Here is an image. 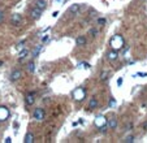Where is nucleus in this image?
I'll use <instances>...</instances> for the list:
<instances>
[{
	"label": "nucleus",
	"mask_w": 147,
	"mask_h": 143,
	"mask_svg": "<svg viewBox=\"0 0 147 143\" xmlns=\"http://www.w3.org/2000/svg\"><path fill=\"white\" fill-rule=\"evenodd\" d=\"M98 24H99V25H104V24H106V18H99V20H98Z\"/></svg>",
	"instance_id": "23"
},
{
	"label": "nucleus",
	"mask_w": 147,
	"mask_h": 143,
	"mask_svg": "<svg viewBox=\"0 0 147 143\" xmlns=\"http://www.w3.org/2000/svg\"><path fill=\"white\" fill-rule=\"evenodd\" d=\"M1 64H3V63H1V61H0V65H1Z\"/></svg>",
	"instance_id": "30"
},
{
	"label": "nucleus",
	"mask_w": 147,
	"mask_h": 143,
	"mask_svg": "<svg viewBox=\"0 0 147 143\" xmlns=\"http://www.w3.org/2000/svg\"><path fill=\"white\" fill-rule=\"evenodd\" d=\"M115 103H116V102H115V99H113V98H111V103H110L111 107H113V104H115Z\"/></svg>",
	"instance_id": "25"
},
{
	"label": "nucleus",
	"mask_w": 147,
	"mask_h": 143,
	"mask_svg": "<svg viewBox=\"0 0 147 143\" xmlns=\"http://www.w3.org/2000/svg\"><path fill=\"white\" fill-rule=\"evenodd\" d=\"M111 46H112V48L113 50H121L122 47H124V39H122V36L120 35H116L112 38V40H111Z\"/></svg>",
	"instance_id": "1"
},
{
	"label": "nucleus",
	"mask_w": 147,
	"mask_h": 143,
	"mask_svg": "<svg viewBox=\"0 0 147 143\" xmlns=\"http://www.w3.org/2000/svg\"><path fill=\"white\" fill-rule=\"evenodd\" d=\"M107 121L108 120L104 116H98L96 120H95V125L100 129V131H106V129H107Z\"/></svg>",
	"instance_id": "2"
},
{
	"label": "nucleus",
	"mask_w": 147,
	"mask_h": 143,
	"mask_svg": "<svg viewBox=\"0 0 147 143\" xmlns=\"http://www.w3.org/2000/svg\"><path fill=\"white\" fill-rule=\"evenodd\" d=\"M28 70L30 72V73H34V70H35V65H34V63H29V64H28Z\"/></svg>",
	"instance_id": "16"
},
{
	"label": "nucleus",
	"mask_w": 147,
	"mask_h": 143,
	"mask_svg": "<svg viewBox=\"0 0 147 143\" xmlns=\"http://www.w3.org/2000/svg\"><path fill=\"white\" fill-rule=\"evenodd\" d=\"M82 67H86V68H89L90 65H89V64H86V63H81V64L78 65V68H82Z\"/></svg>",
	"instance_id": "24"
},
{
	"label": "nucleus",
	"mask_w": 147,
	"mask_h": 143,
	"mask_svg": "<svg viewBox=\"0 0 147 143\" xmlns=\"http://www.w3.org/2000/svg\"><path fill=\"white\" fill-rule=\"evenodd\" d=\"M85 95H86V90L85 89H77L75 91L73 92V98L75 100H82L83 98H85Z\"/></svg>",
	"instance_id": "3"
},
{
	"label": "nucleus",
	"mask_w": 147,
	"mask_h": 143,
	"mask_svg": "<svg viewBox=\"0 0 147 143\" xmlns=\"http://www.w3.org/2000/svg\"><path fill=\"white\" fill-rule=\"evenodd\" d=\"M108 126H110V129H112V130L116 129V126H117V120H116L115 117H112L111 120H108Z\"/></svg>",
	"instance_id": "9"
},
{
	"label": "nucleus",
	"mask_w": 147,
	"mask_h": 143,
	"mask_svg": "<svg viewBox=\"0 0 147 143\" xmlns=\"http://www.w3.org/2000/svg\"><path fill=\"white\" fill-rule=\"evenodd\" d=\"M107 75H108V72H102V74H100V79L102 81H104V79H107Z\"/></svg>",
	"instance_id": "18"
},
{
	"label": "nucleus",
	"mask_w": 147,
	"mask_h": 143,
	"mask_svg": "<svg viewBox=\"0 0 147 143\" xmlns=\"http://www.w3.org/2000/svg\"><path fill=\"white\" fill-rule=\"evenodd\" d=\"M21 75H22L21 70H14L12 74H10V79H12V81H17V79L21 78Z\"/></svg>",
	"instance_id": "8"
},
{
	"label": "nucleus",
	"mask_w": 147,
	"mask_h": 143,
	"mask_svg": "<svg viewBox=\"0 0 147 143\" xmlns=\"http://www.w3.org/2000/svg\"><path fill=\"white\" fill-rule=\"evenodd\" d=\"M117 85H118V86H121V85H122V78H118V81H117Z\"/></svg>",
	"instance_id": "26"
},
{
	"label": "nucleus",
	"mask_w": 147,
	"mask_h": 143,
	"mask_svg": "<svg viewBox=\"0 0 147 143\" xmlns=\"http://www.w3.org/2000/svg\"><path fill=\"white\" fill-rule=\"evenodd\" d=\"M33 142H34L33 134H31V133H28V134L25 135V143H33Z\"/></svg>",
	"instance_id": "12"
},
{
	"label": "nucleus",
	"mask_w": 147,
	"mask_h": 143,
	"mask_svg": "<svg viewBox=\"0 0 147 143\" xmlns=\"http://www.w3.org/2000/svg\"><path fill=\"white\" fill-rule=\"evenodd\" d=\"M42 10H43V9H40V8H38V7H34V8L30 10V17H31L33 20H38V18L42 16Z\"/></svg>",
	"instance_id": "4"
},
{
	"label": "nucleus",
	"mask_w": 147,
	"mask_h": 143,
	"mask_svg": "<svg viewBox=\"0 0 147 143\" xmlns=\"http://www.w3.org/2000/svg\"><path fill=\"white\" fill-rule=\"evenodd\" d=\"M26 55H28V51H26V50H24V51H22V52L20 53V57H21V60H22V59H24V57H25Z\"/></svg>",
	"instance_id": "20"
},
{
	"label": "nucleus",
	"mask_w": 147,
	"mask_h": 143,
	"mask_svg": "<svg viewBox=\"0 0 147 143\" xmlns=\"http://www.w3.org/2000/svg\"><path fill=\"white\" fill-rule=\"evenodd\" d=\"M35 7L40 8V9H44V8H46V0H37Z\"/></svg>",
	"instance_id": "13"
},
{
	"label": "nucleus",
	"mask_w": 147,
	"mask_h": 143,
	"mask_svg": "<svg viewBox=\"0 0 147 143\" xmlns=\"http://www.w3.org/2000/svg\"><path fill=\"white\" fill-rule=\"evenodd\" d=\"M108 59H110V60H116V59H117V52H116V50L111 51L110 53H108Z\"/></svg>",
	"instance_id": "14"
},
{
	"label": "nucleus",
	"mask_w": 147,
	"mask_h": 143,
	"mask_svg": "<svg viewBox=\"0 0 147 143\" xmlns=\"http://www.w3.org/2000/svg\"><path fill=\"white\" fill-rule=\"evenodd\" d=\"M33 116H34V118H35V120H38V121H42V120L44 118V111H43L42 108H37V109L34 111Z\"/></svg>",
	"instance_id": "5"
},
{
	"label": "nucleus",
	"mask_w": 147,
	"mask_h": 143,
	"mask_svg": "<svg viewBox=\"0 0 147 143\" xmlns=\"http://www.w3.org/2000/svg\"><path fill=\"white\" fill-rule=\"evenodd\" d=\"M125 142H126V143L134 142V137H133V135H129V137H126V138H125Z\"/></svg>",
	"instance_id": "19"
},
{
	"label": "nucleus",
	"mask_w": 147,
	"mask_h": 143,
	"mask_svg": "<svg viewBox=\"0 0 147 143\" xmlns=\"http://www.w3.org/2000/svg\"><path fill=\"white\" fill-rule=\"evenodd\" d=\"M75 43H77V46H85L86 44V38L85 36H78Z\"/></svg>",
	"instance_id": "11"
},
{
	"label": "nucleus",
	"mask_w": 147,
	"mask_h": 143,
	"mask_svg": "<svg viewBox=\"0 0 147 143\" xmlns=\"http://www.w3.org/2000/svg\"><path fill=\"white\" fill-rule=\"evenodd\" d=\"M12 142V139H10V138H7V139H5V143H10Z\"/></svg>",
	"instance_id": "28"
},
{
	"label": "nucleus",
	"mask_w": 147,
	"mask_h": 143,
	"mask_svg": "<svg viewBox=\"0 0 147 143\" xmlns=\"http://www.w3.org/2000/svg\"><path fill=\"white\" fill-rule=\"evenodd\" d=\"M137 75H141V77H146L147 74H146V73H138Z\"/></svg>",
	"instance_id": "27"
},
{
	"label": "nucleus",
	"mask_w": 147,
	"mask_h": 143,
	"mask_svg": "<svg viewBox=\"0 0 147 143\" xmlns=\"http://www.w3.org/2000/svg\"><path fill=\"white\" fill-rule=\"evenodd\" d=\"M21 21H22V17H21V14H18V13H14V14L12 16V18H10V22H12L14 26L20 25Z\"/></svg>",
	"instance_id": "6"
},
{
	"label": "nucleus",
	"mask_w": 147,
	"mask_h": 143,
	"mask_svg": "<svg viewBox=\"0 0 147 143\" xmlns=\"http://www.w3.org/2000/svg\"><path fill=\"white\" fill-rule=\"evenodd\" d=\"M39 50H40V46H37L35 50H34V52H33V56H37L38 52H39Z\"/></svg>",
	"instance_id": "22"
},
{
	"label": "nucleus",
	"mask_w": 147,
	"mask_h": 143,
	"mask_svg": "<svg viewBox=\"0 0 147 143\" xmlns=\"http://www.w3.org/2000/svg\"><path fill=\"white\" fill-rule=\"evenodd\" d=\"M78 9H79V5L74 4V5H72V7L69 8V12H72V13H75V12H78Z\"/></svg>",
	"instance_id": "17"
},
{
	"label": "nucleus",
	"mask_w": 147,
	"mask_h": 143,
	"mask_svg": "<svg viewBox=\"0 0 147 143\" xmlns=\"http://www.w3.org/2000/svg\"><path fill=\"white\" fill-rule=\"evenodd\" d=\"M95 107H98V100L96 99H91L90 100V104H89V108L92 109V108H95Z\"/></svg>",
	"instance_id": "15"
},
{
	"label": "nucleus",
	"mask_w": 147,
	"mask_h": 143,
	"mask_svg": "<svg viewBox=\"0 0 147 143\" xmlns=\"http://www.w3.org/2000/svg\"><path fill=\"white\" fill-rule=\"evenodd\" d=\"M8 109L7 108H4V107H1L0 108V121H4L7 117H8Z\"/></svg>",
	"instance_id": "7"
},
{
	"label": "nucleus",
	"mask_w": 147,
	"mask_h": 143,
	"mask_svg": "<svg viewBox=\"0 0 147 143\" xmlns=\"http://www.w3.org/2000/svg\"><path fill=\"white\" fill-rule=\"evenodd\" d=\"M96 34H98V30H96V29H91V30H90V35L95 36Z\"/></svg>",
	"instance_id": "21"
},
{
	"label": "nucleus",
	"mask_w": 147,
	"mask_h": 143,
	"mask_svg": "<svg viewBox=\"0 0 147 143\" xmlns=\"http://www.w3.org/2000/svg\"><path fill=\"white\" fill-rule=\"evenodd\" d=\"M3 20V12H0V21Z\"/></svg>",
	"instance_id": "29"
},
{
	"label": "nucleus",
	"mask_w": 147,
	"mask_h": 143,
	"mask_svg": "<svg viewBox=\"0 0 147 143\" xmlns=\"http://www.w3.org/2000/svg\"><path fill=\"white\" fill-rule=\"evenodd\" d=\"M35 102V99H34V94H28L26 95V104H33Z\"/></svg>",
	"instance_id": "10"
}]
</instances>
